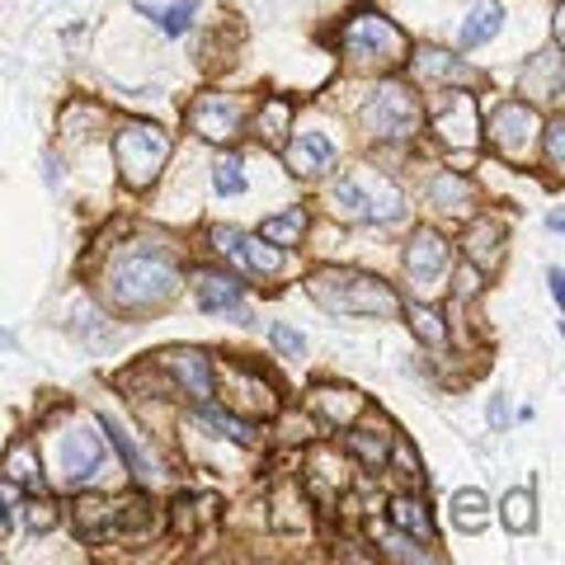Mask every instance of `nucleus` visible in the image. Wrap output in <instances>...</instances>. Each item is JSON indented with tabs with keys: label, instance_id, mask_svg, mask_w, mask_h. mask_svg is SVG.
<instances>
[{
	"label": "nucleus",
	"instance_id": "f257e3e1",
	"mask_svg": "<svg viewBox=\"0 0 565 565\" xmlns=\"http://www.w3.org/2000/svg\"><path fill=\"white\" fill-rule=\"evenodd\" d=\"M104 292L118 311H156L180 292V264L156 245H122L104 269Z\"/></svg>",
	"mask_w": 565,
	"mask_h": 565
},
{
	"label": "nucleus",
	"instance_id": "f03ea898",
	"mask_svg": "<svg viewBox=\"0 0 565 565\" xmlns=\"http://www.w3.org/2000/svg\"><path fill=\"white\" fill-rule=\"evenodd\" d=\"M311 297L334 316H373V321H392L401 311V297L386 288L382 278L359 269H321L311 278Z\"/></svg>",
	"mask_w": 565,
	"mask_h": 565
},
{
	"label": "nucleus",
	"instance_id": "7ed1b4c3",
	"mask_svg": "<svg viewBox=\"0 0 565 565\" xmlns=\"http://www.w3.org/2000/svg\"><path fill=\"white\" fill-rule=\"evenodd\" d=\"M170 151H174V141L161 122H122L114 137V156H118V170L128 180V189H151L161 180Z\"/></svg>",
	"mask_w": 565,
	"mask_h": 565
},
{
	"label": "nucleus",
	"instance_id": "20e7f679",
	"mask_svg": "<svg viewBox=\"0 0 565 565\" xmlns=\"http://www.w3.org/2000/svg\"><path fill=\"white\" fill-rule=\"evenodd\" d=\"M334 207L344 217H359V222H401L405 217V199L401 189L386 180V174L373 170H349L334 180Z\"/></svg>",
	"mask_w": 565,
	"mask_h": 565
},
{
	"label": "nucleus",
	"instance_id": "39448f33",
	"mask_svg": "<svg viewBox=\"0 0 565 565\" xmlns=\"http://www.w3.org/2000/svg\"><path fill=\"white\" fill-rule=\"evenodd\" d=\"M419 99L411 95V85H401V81H382L373 99L359 109V122L373 137L382 141H405V137H415L419 132Z\"/></svg>",
	"mask_w": 565,
	"mask_h": 565
},
{
	"label": "nucleus",
	"instance_id": "423d86ee",
	"mask_svg": "<svg viewBox=\"0 0 565 565\" xmlns=\"http://www.w3.org/2000/svg\"><path fill=\"white\" fill-rule=\"evenodd\" d=\"M340 43L353 62H367V66H386L405 57V33L392 20H382V14H353L340 33Z\"/></svg>",
	"mask_w": 565,
	"mask_h": 565
},
{
	"label": "nucleus",
	"instance_id": "0eeeda50",
	"mask_svg": "<svg viewBox=\"0 0 565 565\" xmlns=\"http://www.w3.org/2000/svg\"><path fill=\"white\" fill-rule=\"evenodd\" d=\"M189 128L199 132L203 141H217V147H226V141L241 137L245 109H241L236 95H199L189 104Z\"/></svg>",
	"mask_w": 565,
	"mask_h": 565
},
{
	"label": "nucleus",
	"instance_id": "6e6552de",
	"mask_svg": "<svg viewBox=\"0 0 565 565\" xmlns=\"http://www.w3.org/2000/svg\"><path fill=\"white\" fill-rule=\"evenodd\" d=\"M434 132L444 147L452 151H471L476 141H481V122H476V99L462 90V85H452L448 99L434 109Z\"/></svg>",
	"mask_w": 565,
	"mask_h": 565
},
{
	"label": "nucleus",
	"instance_id": "1a4fd4ad",
	"mask_svg": "<svg viewBox=\"0 0 565 565\" xmlns=\"http://www.w3.org/2000/svg\"><path fill=\"white\" fill-rule=\"evenodd\" d=\"M104 434H95V424H76V429L62 434V448H57V462L66 481H90V476L104 467Z\"/></svg>",
	"mask_w": 565,
	"mask_h": 565
},
{
	"label": "nucleus",
	"instance_id": "9d476101",
	"mask_svg": "<svg viewBox=\"0 0 565 565\" xmlns=\"http://www.w3.org/2000/svg\"><path fill=\"white\" fill-rule=\"evenodd\" d=\"M533 132H542V114L533 109V104H523V99H504L500 109L490 114V141L500 151H509V156H519Z\"/></svg>",
	"mask_w": 565,
	"mask_h": 565
},
{
	"label": "nucleus",
	"instance_id": "9b49d317",
	"mask_svg": "<svg viewBox=\"0 0 565 565\" xmlns=\"http://www.w3.org/2000/svg\"><path fill=\"white\" fill-rule=\"evenodd\" d=\"M405 274H411V282L419 292H429L438 278L448 274V241L438 236V232H415L411 245H405Z\"/></svg>",
	"mask_w": 565,
	"mask_h": 565
},
{
	"label": "nucleus",
	"instance_id": "f8f14e48",
	"mask_svg": "<svg viewBox=\"0 0 565 565\" xmlns=\"http://www.w3.org/2000/svg\"><path fill=\"white\" fill-rule=\"evenodd\" d=\"M212 241H222V250L232 255L236 264L255 274H278L282 269V245H269L264 236H245L236 226H212Z\"/></svg>",
	"mask_w": 565,
	"mask_h": 565
},
{
	"label": "nucleus",
	"instance_id": "ddd939ff",
	"mask_svg": "<svg viewBox=\"0 0 565 565\" xmlns=\"http://www.w3.org/2000/svg\"><path fill=\"white\" fill-rule=\"evenodd\" d=\"M411 71H415V81L434 85V90H452V85H471V81H476V71H471L462 57L444 52V47H424V52H415V57H411Z\"/></svg>",
	"mask_w": 565,
	"mask_h": 565
},
{
	"label": "nucleus",
	"instance_id": "4468645a",
	"mask_svg": "<svg viewBox=\"0 0 565 565\" xmlns=\"http://www.w3.org/2000/svg\"><path fill=\"white\" fill-rule=\"evenodd\" d=\"M161 367L184 386L193 401H212V359L203 349H166Z\"/></svg>",
	"mask_w": 565,
	"mask_h": 565
},
{
	"label": "nucleus",
	"instance_id": "2eb2a0df",
	"mask_svg": "<svg viewBox=\"0 0 565 565\" xmlns=\"http://www.w3.org/2000/svg\"><path fill=\"white\" fill-rule=\"evenodd\" d=\"M199 307L212 316H241V297H245V282L226 269H203L199 278Z\"/></svg>",
	"mask_w": 565,
	"mask_h": 565
},
{
	"label": "nucleus",
	"instance_id": "dca6fc26",
	"mask_svg": "<svg viewBox=\"0 0 565 565\" xmlns=\"http://www.w3.org/2000/svg\"><path fill=\"white\" fill-rule=\"evenodd\" d=\"M334 141L326 132H302L288 141V166L292 174H302V180H311V174H330L334 170Z\"/></svg>",
	"mask_w": 565,
	"mask_h": 565
},
{
	"label": "nucleus",
	"instance_id": "f3484780",
	"mask_svg": "<svg viewBox=\"0 0 565 565\" xmlns=\"http://www.w3.org/2000/svg\"><path fill=\"white\" fill-rule=\"evenodd\" d=\"M311 415L321 429H349V424L363 415V396L349 392V386H321L311 401Z\"/></svg>",
	"mask_w": 565,
	"mask_h": 565
},
{
	"label": "nucleus",
	"instance_id": "a211bd4d",
	"mask_svg": "<svg viewBox=\"0 0 565 565\" xmlns=\"http://www.w3.org/2000/svg\"><path fill=\"white\" fill-rule=\"evenodd\" d=\"M99 429H104V434H109V444L118 448V457H122V467H128V471L137 476V481H141V486H151V481H156V476H161V467H156V462H151V457H147V448H141V444H137V438H132L128 429H122V424H118L114 415H99Z\"/></svg>",
	"mask_w": 565,
	"mask_h": 565
},
{
	"label": "nucleus",
	"instance_id": "6ab92c4d",
	"mask_svg": "<svg viewBox=\"0 0 565 565\" xmlns=\"http://www.w3.org/2000/svg\"><path fill=\"white\" fill-rule=\"evenodd\" d=\"M71 523H76L81 542H104V537H114V504L95 500V494H81V500H71Z\"/></svg>",
	"mask_w": 565,
	"mask_h": 565
},
{
	"label": "nucleus",
	"instance_id": "aec40b11",
	"mask_svg": "<svg viewBox=\"0 0 565 565\" xmlns=\"http://www.w3.org/2000/svg\"><path fill=\"white\" fill-rule=\"evenodd\" d=\"M386 519H392V527H401V533H411L415 542H434V519L424 514L419 494H396V500L386 504Z\"/></svg>",
	"mask_w": 565,
	"mask_h": 565
},
{
	"label": "nucleus",
	"instance_id": "412c9836",
	"mask_svg": "<svg viewBox=\"0 0 565 565\" xmlns=\"http://www.w3.org/2000/svg\"><path fill=\"white\" fill-rule=\"evenodd\" d=\"M500 29H504V10L494 6V0H476L471 14H467V24H462V33H457V43H462V47L471 52V47L490 43Z\"/></svg>",
	"mask_w": 565,
	"mask_h": 565
},
{
	"label": "nucleus",
	"instance_id": "4be33fe9",
	"mask_svg": "<svg viewBox=\"0 0 565 565\" xmlns=\"http://www.w3.org/2000/svg\"><path fill=\"white\" fill-rule=\"evenodd\" d=\"M429 203L452 212V217H462V212L471 207V184L462 180V174H452V170L434 174V180H429Z\"/></svg>",
	"mask_w": 565,
	"mask_h": 565
},
{
	"label": "nucleus",
	"instance_id": "5701e85b",
	"mask_svg": "<svg viewBox=\"0 0 565 565\" xmlns=\"http://www.w3.org/2000/svg\"><path fill=\"white\" fill-rule=\"evenodd\" d=\"M500 519H504V527L509 533H533L537 527V494H533V486H523V490H509L504 494V504H500Z\"/></svg>",
	"mask_w": 565,
	"mask_h": 565
},
{
	"label": "nucleus",
	"instance_id": "b1692460",
	"mask_svg": "<svg viewBox=\"0 0 565 565\" xmlns=\"http://www.w3.org/2000/svg\"><path fill=\"white\" fill-rule=\"evenodd\" d=\"M500 241H504V226L500 222H471V232H467V259L471 264H481V269H490L494 259H500Z\"/></svg>",
	"mask_w": 565,
	"mask_h": 565
},
{
	"label": "nucleus",
	"instance_id": "393cba45",
	"mask_svg": "<svg viewBox=\"0 0 565 565\" xmlns=\"http://www.w3.org/2000/svg\"><path fill=\"white\" fill-rule=\"evenodd\" d=\"M486 509H490V500H486V490H476V486L452 494V523L462 527V533H481L486 519H490Z\"/></svg>",
	"mask_w": 565,
	"mask_h": 565
},
{
	"label": "nucleus",
	"instance_id": "a878e982",
	"mask_svg": "<svg viewBox=\"0 0 565 565\" xmlns=\"http://www.w3.org/2000/svg\"><path fill=\"white\" fill-rule=\"evenodd\" d=\"M288 122H292V99L269 95V99H264V109H259V118H255V132L269 141V147H282V132H288Z\"/></svg>",
	"mask_w": 565,
	"mask_h": 565
},
{
	"label": "nucleus",
	"instance_id": "bb28decb",
	"mask_svg": "<svg viewBox=\"0 0 565 565\" xmlns=\"http://www.w3.org/2000/svg\"><path fill=\"white\" fill-rule=\"evenodd\" d=\"M199 424H203V429H212L217 438H226V444H250V438H255L250 424H241L236 415L217 411V405H212V401H199Z\"/></svg>",
	"mask_w": 565,
	"mask_h": 565
},
{
	"label": "nucleus",
	"instance_id": "cd10ccee",
	"mask_svg": "<svg viewBox=\"0 0 565 565\" xmlns=\"http://www.w3.org/2000/svg\"><path fill=\"white\" fill-rule=\"evenodd\" d=\"M307 207H288V212H278V217H269L259 226V236L269 241V245H297L307 236Z\"/></svg>",
	"mask_w": 565,
	"mask_h": 565
},
{
	"label": "nucleus",
	"instance_id": "c85d7f7f",
	"mask_svg": "<svg viewBox=\"0 0 565 565\" xmlns=\"http://www.w3.org/2000/svg\"><path fill=\"white\" fill-rule=\"evenodd\" d=\"M156 527V509L141 500H128V504H114V533H122V537H147Z\"/></svg>",
	"mask_w": 565,
	"mask_h": 565
},
{
	"label": "nucleus",
	"instance_id": "c756f323",
	"mask_svg": "<svg viewBox=\"0 0 565 565\" xmlns=\"http://www.w3.org/2000/svg\"><path fill=\"white\" fill-rule=\"evenodd\" d=\"M6 481L14 486H24V490H43V476H39V457H33V444H14L6 452Z\"/></svg>",
	"mask_w": 565,
	"mask_h": 565
},
{
	"label": "nucleus",
	"instance_id": "7c9ffc66",
	"mask_svg": "<svg viewBox=\"0 0 565 565\" xmlns=\"http://www.w3.org/2000/svg\"><path fill=\"white\" fill-rule=\"evenodd\" d=\"M401 311L411 316V330L419 334L424 344H434V349H444V344H448V326H444V316H438L434 307H424V302H411V307H405V302H401Z\"/></svg>",
	"mask_w": 565,
	"mask_h": 565
},
{
	"label": "nucleus",
	"instance_id": "2f4dec72",
	"mask_svg": "<svg viewBox=\"0 0 565 565\" xmlns=\"http://www.w3.org/2000/svg\"><path fill=\"white\" fill-rule=\"evenodd\" d=\"M137 10H141V14H151L156 29H161V33H170V39H180V33L189 29V20L199 14V0H180L174 10H156V6H137Z\"/></svg>",
	"mask_w": 565,
	"mask_h": 565
},
{
	"label": "nucleus",
	"instance_id": "473e14b6",
	"mask_svg": "<svg viewBox=\"0 0 565 565\" xmlns=\"http://www.w3.org/2000/svg\"><path fill=\"white\" fill-rule=\"evenodd\" d=\"M212 189L222 193V199H232V193H245V166L236 156H222L217 166H212Z\"/></svg>",
	"mask_w": 565,
	"mask_h": 565
},
{
	"label": "nucleus",
	"instance_id": "72a5a7b5",
	"mask_svg": "<svg viewBox=\"0 0 565 565\" xmlns=\"http://www.w3.org/2000/svg\"><path fill=\"white\" fill-rule=\"evenodd\" d=\"M377 542H382V552L396 556V561H434V552H419L424 542H415L411 533H401V527H396V533H382Z\"/></svg>",
	"mask_w": 565,
	"mask_h": 565
},
{
	"label": "nucleus",
	"instance_id": "f704fd0d",
	"mask_svg": "<svg viewBox=\"0 0 565 565\" xmlns=\"http://www.w3.org/2000/svg\"><path fill=\"white\" fill-rule=\"evenodd\" d=\"M392 457H401V476H405V481H411V486L419 490V486H424V467H419V452H415L411 438L392 434Z\"/></svg>",
	"mask_w": 565,
	"mask_h": 565
},
{
	"label": "nucleus",
	"instance_id": "c9c22d12",
	"mask_svg": "<svg viewBox=\"0 0 565 565\" xmlns=\"http://www.w3.org/2000/svg\"><path fill=\"white\" fill-rule=\"evenodd\" d=\"M349 448H353V457H359L363 467H373V471L386 462V444H382V438H373V434H353Z\"/></svg>",
	"mask_w": 565,
	"mask_h": 565
},
{
	"label": "nucleus",
	"instance_id": "e433bc0d",
	"mask_svg": "<svg viewBox=\"0 0 565 565\" xmlns=\"http://www.w3.org/2000/svg\"><path fill=\"white\" fill-rule=\"evenodd\" d=\"M269 340H274L278 353H288V359H307V340H302V334H297L292 326H282V321H278V326L269 330Z\"/></svg>",
	"mask_w": 565,
	"mask_h": 565
},
{
	"label": "nucleus",
	"instance_id": "4c0bfd02",
	"mask_svg": "<svg viewBox=\"0 0 565 565\" xmlns=\"http://www.w3.org/2000/svg\"><path fill=\"white\" fill-rule=\"evenodd\" d=\"M546 161L552 170H565V122L552 118V128H546Z\"/></svg>",
	"mask_w": 565,
	"mask_h": 565
},
{
	"label": "nucleus",
	"instance_id": "58836bf2",
	"mask_svg": "<svg viewBox=\"0 0 565 565\" xmlns=\"http://www.w3.org/2000/svg\"><path fill=\"white\" fill-rule=\"evenodd\" d=\"M476 288H481V274H476V264L467 259L462 274H457V297H467V292H476Z\"/></svg>",
	"mask_w": 565,
	"mask_h": 565
},
{
	"label": "nucleus",
	"instance_id": "ea45409f",
	"mask_svg": "<svg viewBox=\"0 0 565 565\" xmlns=\"http://www.w3.org/2000/svg\"><path fill=\"white\" fill-rule=\"evenodd\" d=\"M47 509H52V504H33V509H29V527H33V533H47V527L57 523V519L47 514Z\"/></svg>",
	"mask_w": 565,
	"mask_h": 565
},
{
	"label": "nucleus",
	"instance_id": "a19ab883",
	"mask_svg": "<svg viewBox=\"0 0 565 565\" xmlns=\"http://www.w3.org/2000/svg\"><path fill=\"white\" fill-rule=\"evenodd\" d=\"M14 527V514H10V500H6V490H0V537H6Z\"/></svg>",
	"mask_w": 565,
	"mask_h": 565
},
{
	"label": "nucleus",
	"instance_id": "79ce46f5",
	"mask_svg": "<svg viewBox=\"0 0 565 565\" xmlns=\"http://www.w3.org/2000/svg\"><path fill=\"white\" fill-rule=\"evenodd\" d=\"M490 419H494V424H504V419H509V405H504L500 396H494V401H490Z\"/></svg>",
	"mask_w": 565,
	"mask_h": 565
},
{
	"label": "nucleus",
	"instance_id": "37998d69",
	"mask_svg": "<svg viewBox=\"0 0 565 565\" xmlns=\"http://www.w3.org/2000/svg\"><path fill=\"white\" fill-rule=\"evenodd\" d=\"M43 166H47V184H57V180H62V166H57V161H52V156H47V161H43Z\"/></svg>",
	"mask_w": 565,
	"mask_h": 565
}]
</instances>
